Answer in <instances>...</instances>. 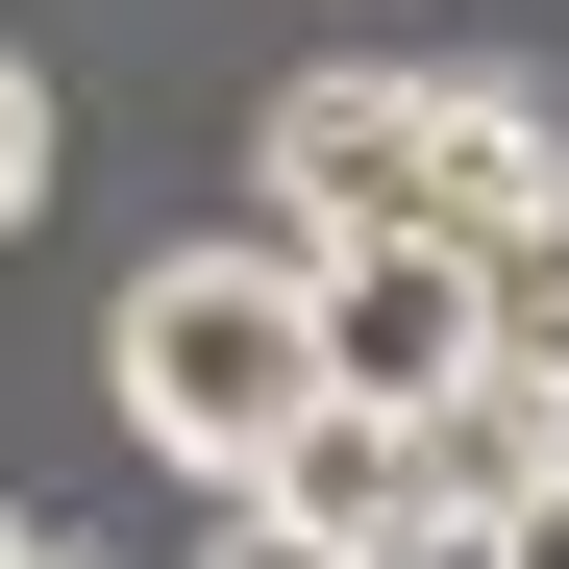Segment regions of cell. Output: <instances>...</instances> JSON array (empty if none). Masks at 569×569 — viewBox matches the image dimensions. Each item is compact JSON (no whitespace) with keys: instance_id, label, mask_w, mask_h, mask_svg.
<instances>
[{"instance_id":"obj_5","label":"cell","mask_w":569,"mask_h":569,"mask_svg":"<svg viewBox=\"0 0 569 569\" xmlns=\"http://www.w3.org/2000/svg\"><path fill=\"white\" fill-rule=\"evenodd\" d=\"M26 223H50V74L0 50V248H26Z\"/></svg>"},{"instance_id":"obj_1","label":"cell","mask_w":569,"mask_h":569,"mask_svg":"<svg viewBox=\"0 0 569 569\" xmlns=\"http://www.w3.org/2000/svg\"><path fill=\"white\" fill-rule=\"evenodd\" d=\"M520 173H545V100H520V74L371 50V74H298V100L248 124V248H298V272H347V248H470Z\"/></svg>"},{"instance_id":"obj_6","label":"cell","mask_w":569,"mask_h":569,"mask_svg":"<svg viewBox=\"0 0 569 569\" xmlns=\"http://www.w3.org/2000/svg\"><path fill=\"white\" fill-rule=\"evenodd\" d=\"M199 569H347V545H322V520H248V496H223V520H199Z\"/></svg>"},{"instance_id":"obj_2","label":"cell","mask_w":569,"mask_h":569,"mask_svg":"<svg viewBox=\"0 0 569 569\" xmlns=\"http://www.w3.org/2000/svg\"><path fill=\"white\" fill-rule=\"evenodd\" d=\"M100 397H124V446L199 470V496H248V470L322 421V272H298V248H248V223L149 248L124 298H100Z\"/></svg>"},{"instance_id":"obj_4","label":"cell","mask_w":569,"mask_h":569,"mask_svg":"<svg viewBox=\"0 0 569 569\" xmlns=\"http://www.w3.org/2000/svg\"><path fill=\"white\" fill-rule=\"evenodd\" d=\"M470 371L569 421V124H545V173H520V199L470 223Z\"/></svg>"},{"instance_id":"obj_7","label":"cell","mask_w":569,"mask_h":569,"mask_svg":"<svg viewBox=\"0 0 569 569\" xmlns=\"http://www.w3.org/2000/svg\"><path fill=\"white\" fill-rule=\"evenodd\" d=\"M347 569H496V520H371Z\"/></svg>"},{"instance_id":"obj_3","label":"cell","mask_w":569,"mask_h":569,"mask_svg":"<svg viewBox=\"0 0 569 569\" xmlns=\"http://www.w3.org/2000/svg\"><path fill=\"white\" fill-rule=\"evenodd\" d=\"M322 397L347 421H446L470 397V248H347L322 272Z\"/></svg>"},{"instance_id":"obj_8","label":"cell","mask_w":569,"mask_h":569,"mask_svg":"<svg viewBox=\"0 0 569 569\" xmlns=\"http://www.w3.org/2000/svg\"><path fill=\"white\" fill-rule=\"evenodd\" d=\"M496 569H569V470H545V496H520V520H496Z\"/></svg>"},{"instance_id":"obj_9","label":"cell","mask_w":569,"mask_h":569,"mask_svg":"<svg viewBox=\"0 0 569 569\" xmlns=\"http://www.w3.org/2000/svg\"><path fill=\"white\" fill-rule=\"evenodd\" d=\"M0 569H50V520H26V496H0Z\"/></svg>"}]
</instances>
